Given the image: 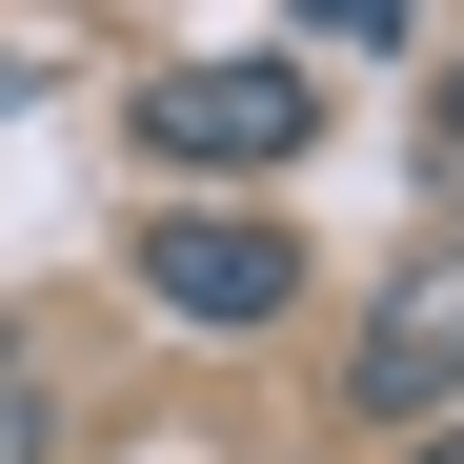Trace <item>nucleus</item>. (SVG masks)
<instances>
[{
  "label": "nucleus",
  "mask_w": 464,
  "mask_h": 464,
  "mask_svg": "<svg viewBox=\"0 0 464 464\" xmlns=\"http://www.w3.org/2000/svg\"><path fill=\"white\" fill-rule=\"evenodd\" d=\"M343 383H363L383 424H444V404H464V243H424L404 283L363 303V363H343Z\"/></svg>",
  "instance_id": "nucleus-2"
},
{
  "label": "nucleus",
  "mask_w": 464,
  "mask_h": 464,
  "mask_svg": "<svg viewBox=\"0 0 464 464\" xmlns=\"http://www.w3.org/2000/svg\"><path fill=\"white\" fill-rule=\"evenodd\" d=\"M303 141H324L303 61H182V82H141V162H182V182H263Z\"/></svg>",
  "instance_id": "nucleus-1"
},
{
  "label": "nucleus",
  "mask_w": 464,
  "mask_h": 464,
  "mask_svg": "<svg viewBox=\"0 0 464 464\" xmlns=\"http://www.w3.org/2000/svg\"><path fill=\"white\" fill-rule=\"evenodd\" d=\"M141 283H162L202 343H243V324H283L303 243H283V222H141Z\"/></svg>",
  "instance_id": "nucleus-3"
},
{
  "label": "nucleus",
  "mask_w": 464,
  "mask_h": 464,
  "mask_svg": "<svg viewBox=\"0 0 464 464\" xmlns=\"http://www.w3.org/2000/svg\"><path fill=\"white\" fill-rule=\"evenodd\" d=\"M424 464H464V404H444V444H424Z\"/></svg>",
  "instance_id": "nucleus-6"
},
{
  "label": "nucleus",
  "mask_w": 464,
  "mask_h": 464,
  "mask_svg": "<svg viewBox=\"0 0 464 464\" xmlns=\"http://www.w3.org/2000/svg\"><path fill=\"white\" fill-rule=\"evenodd\" d=\"M0 464H41V404H21V383H0Z\"/></svg>",
  "instance_id": "nucleus-5"
},
{
  "label": "nucleus",
  "mask_w": 464,
  "mask_h": 464,
  "mask_svg": "<svg viewBox=\"0 0 464 464\" xmlns=\"http://www.w3.org/2000/svg\"><path fill=\"white\" fill-rule=\"evenodd\" d=\"M303 21H324V41H404L424 0H303Z\"/></svg>",
  "instance_id": "nucleus-4"
},
{
  "label": "nucleus",
  "mask_w": 464,
  "mask_h": 464,
  "mask_svg": "<svg viewBox=\"0 0 464 464\" xmlns=\"http://www.w3.org/2000/svg\"><path fill=\"white\" fill-rule=\"evenodd\" d=\"M444 141H464V82H444Z\"/></svg>",
  "instance_id": "nucleus-7"
}]
</instances>
